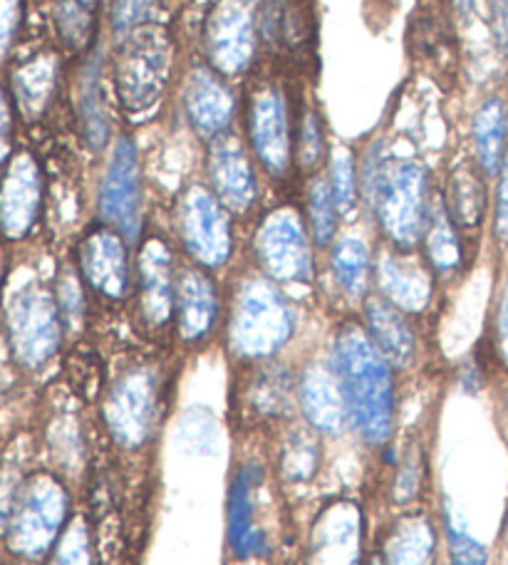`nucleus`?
<instances>
[{
	"label": "nucleus",
	"mask_w": 508,
	"mask_h": 565,
	"mask_svg": "<svg viewBox=\"0 0 508 565\" xmlns=\"http://www.w3.org/2000/svg\"><path fill=\"white\" fill-rule=\"evenodd\" d=\"M308 565H364V511L352 499H332L322 503L313 516Z\"/></svg>",
	"instance_id": "obj_12"
},
{
	"label": "nucleus",
	"mask_w": 508,
	"mask_h": 565,
	"mask_svg": "<svg viewBox=\"0 0 508 565\" xmlns=\"http://www.w3.org/2000/svg\"><path fill=\"white\" fill-rule=\"evenodd\" d=\"M3 154H6V147H3V139H0V161H3Z\"/></svg>",
	"instance_id": "obj_50"
},
{
	"label": "nucleus",
	"mask_w": 508,
	"mask_h": 565,
	"mask_svg": "<svg viewBox=\"0 0 508 565\" xmlns=\"http://www.w3.org/2000/svg\"><path fill=\"white\" fill-rule=\"evenodd\" d=\"M338 218H340V209L335 204L330 184L325 179H315L308 194V228L315 246L328 248L335 244Z\"/></svg>",
	"instance_id": "obj_33"
},
{
	"label": "nucleus",
	"mask_w": 508,
	"mask_h": 565,
	"mask_svg": "<svg viewBox=\"0 0 508 565\" xmlns=\"http://www.w3.org/2000/svg\"><path fill=\"white\" fill-rule=\"evenodd\" d=\"M211 65L223 75H239L251 65L256 53V25L243 0H223L213 10L207 28Z\"/></svg>",
	"instance_id": "obj_19"
},
{
	"label": "nucleus",
	"mask_w": 508,
	"mask_h": 565,
	"mask_svg": "<svg viewBox=\"0 0 508 565\" xmlns=\"http://www.w3.org/2000/svg\"><path fill=\"white\" fill-rule=\"evenodd\" d=\"M157 6L159 0H117L115 18H112V23H115V33L125 38L129 33H135V30H139L157 15Z\"/></svg>",
	"instance_id": "obj_40"
},
{
	"label": "nucleus",
	"mask_w": 508,
	"mask_h": 565,
	"mask_svg": "<svg viewBox=\"0 0 508 565\" xmlns=\"http://www.w3.org/2000/svg\"><path fill=\"white\" fill-rule=\"evenodd\" d=\"M55 454L65 469H75L85 459V439L75 417H63L55 424Z\"/></svg>",
	"instance_id": "obj_39"
},
{
	"label": "nucleus",
	"mask_w": 508,
	"mask_h": 565,
	"mask_svg": "<svg viewBox=\"0 0 508 565\" xmlns=\"http://www.w3.org/2000/svg\"><path fill=\"white\" fill-rule=\"evenodd\" d=\"M374 282L380 288L378 296L406 316H422L434 300L436 276L426 258L414 256V250L382 248L374 258Z\"/></svg>",
	"instance_id": "obj_16"
},
{
	"label": "nucleus",
	"mask_w": 508,
	"mask_h": 565,
	"mask_svg": "<svg viewBox=\"0 0 508 565\" xmlns=\"http://www.w3.org/2000/svg\"><path fill=\"white\" fill-rule=\"evenodd\" d=\"M426 449L422 439H412L406 447L394 454L388 481V499L398 511L414 509L426 489Z\"/></svg>",
	"instance_id": "obj_31"
},
{
	"label": "nucleus",
	"mask_w": 508,
	"mask_h": 565,
	"mask_svg": "<svg viewBox=\"0 0 508 565\" xmlns=\"http://www.w3.org/2000/svg\"><path fill=\"white\" fill-rule=\"evenodd\" d=\"M177 274L169 244L161 236H147L139 241V256L135 270L139 318L149 330L161 332L174 322Z\"/></svg>",
	"instance_id": "obj_15"
},
{
	"label": "nucleus",
	"mask_w": 508,
	"mask_h": 565,
	"mask_svg": "<svg viewBox=\"0 0 508 565\" xmlns=\"http://www.w3.org/2000/svg\"><path fill=\"white\" fill-rule=\"evenodd\" d=\"M296 332V310L286 292L266 276H246L233 288L229 308V348L241 362H268Z\"/></svg>",
	"instance_id": "obj_3"
},
{
	"label": "nucleus",
	"mask_w": 508,
	"mask_h": 565,
	"mask_svg": "<svg viewBox=\"0 0 508 565\" xmlns=\"http://www.w3.org/2000/svg\"><path fill=\"white\" fill-rule=\"evenodd\" d=\"M506 424H508V397H506Z\"/></svg>",
	"instance_id": "obj_51"
},
{
	"label": "nucleus",
	"mask_w": 508,
	"mask_h": 565,
	"mask_svg": "<svg viewBox=\"0 0 508 565\" xmlns=\"http://www.w3.org/2000/svg\"><path fill=\"white\" fill-rule=\"evenodd\" d=\"M476 164L486 177H499L506 161V139H508V107L501 95L486 97L474 115L472 125Z\"/></svg>",
	"instance_id": "obj_29"
},
{
	"label": "nucleus",
	"mask_w": 508,
	"mask_h": 565,
	"mask_svg": "<svg viewBox=\"0 0 508 565\" xmlns=\"http://www.w3.org/2000/svg\"><path fill=\"white\" fill-rule=\"evenodd\" d=\"M129 246V241L105 221L87 228L77 244V274L85 288L109 302L127 300L135 290Z\"/></svg>",
	"instance_id": "obj_10"
},
{
	"label": "nucleus",
	"mask_w": 508,
	"mask_h": 565,
	"mask_svg": "<svg viewBox=\"0 0 508 565\" xmlns=\"http://www.w3.org/2000/svg\"><path fill=\"white\" fill-rule=\"evenodd\" d=\"M43 206V179L28 154L13 159L0 184V234L10 241L25 238L33 231Z\"/></svg>",
	"instance_id": "obj_22"
},
{
	"label": "nucleus",
	"mask_w": 508,
	"mask_h": 565,
	"mask_svg": "<svg viewBox=\"0 0 508 565\" xmlns=\"http://www.w3.org/2000/svg\"><path fill=\"white\" fill-rule=\"evenodd\" d=\"M211 191L231 214H248L258 199V179L248 151L236 137L221 135L209 151Z\"/></svg>",
	"instance_id": "obj_21"
},
{
	"label": "nucleus",
	"mask_w": 508,
	"mask_h": 565,
	"mask_svg": "<svg viewBox=\"0 0 508 565\" xmlns=\"http://www.w3.org/2000/svg\"><path fill=\"white\" fill-rule=\"evenodd\" d=\"M177 234L197 266L219 270L233 256L231 211L207 186H189L177 204Z\"/></svg>",
	"instance_id": "obj_8"
},
{
	"label": "nucleus",
	"mask_w": 508,
	"mask_h": 565,
	"mask_svg": "<svg viewBox=\"0 0 508 565\" xmlns=\"http://www.w3.org/2000/svg\"><path fill=\"white\" fill-rule=\"evenodd\" d=\"M330 268L345 298L362 300L368 298L370 280L374 274V260L370 246L360 236H340L330 246Z\"/></svg>",
	"instance_id": "obj_30"
},
{
	"label": "nucleus",
	"mask_w": 508,
	"mask_h": 565,
	"mask_svg": "<svg viewBox=\"0 0 508 565\" xmlns=\"http://www.w3.org/2000/svg\"><path fill=\"white\" fill-rule=\"evenodd\" d=\"M330 365L348 402L350 429L372 451L392 447L398 429L394 367L358 322H345L335 332Z\"/></svg>",
	"instance_id": "obj_1"
},
{
	"label": "nucleus",
	"mask_w": 508,
	"mask_h": 565,
	"mask_svg": "<svg viewBox=\"0 0 508 565\" xmlns=\"http://www.w3.org/2000/svg\"><path fill=\"white\" fill-rule=\"evenodd\" d=\"M278 477L273 471V459L251 451L236 461L231 471L226 497V543L231 556L239 563L266 561L276 551L271 521L273 497H276Z\"/></svg>",
	"instance_id": "obj_5"
},
{
	"label": "nucleus",
	"mask_w": 508,
	"mask_h": 565,
	"mask_svg": "<svg viewBox=\"0 0 508 565\" xmlns=\"http://www.w3.org/2000/svg\"><path fill=\"white\" fill-rule=\"evenodd\" d=\"M184 107L191 127L201 137L216 139L231 125L236 99H233L231 89L223 85V79L216 77V73H211L207 67H197L184 89Z\"/></svg>",
	"instance_id": "obj_26"
},
{
	"label": "nucleus",
	"mask_w": 508,
	"mask_h": 565,
	"mask_svg": "<svg viewBox=\"0 0 508 565\" xmlns=\"http://www.w3.org/2000/svg\"><path fill=\"white\" fill-rule=\"evenodd\" d=\"M364 565H384V563H382V558H380V553L374 551V556H370L368 561H364Z\"/></svg>",
	"instance_id": "obj_48"
},
{
	"label": "nucleus",
	"mask_w": 508,
	"mask_h": 565,
	"mask_svg": "<svg viewBox=\"0 0 508 565\" xmlns=\"http://www.w3.org/2000/svg\"><path fill=\"white\" fill-rule=\"evenodd\" d=\"M322 129H320V119L318 115L308 113L300 125V139H298V159L303 169H313L318 167V161L322 159Z\"/></svg>",
	"instance_id": "obj_41"
},
{
	"label": "nucleus",
	"mask_w": 508,
	"mask_h": 565,
	"mask_svg": "<svg viewBox=\"0 0 508 565\" xmlns=\"http://www.w3.org/2000/svg\"><path fill=\"white\" fill-rule=\"evenodd\" d=\"M251 139L256 157L273 179H283L293 164L288 107L278 87H266L253 97Z\"/></svg>",
	"instance_id": "obj_20"
},
{
	"label": "nucleus",
	"mask_w": 508,
	"mask_h": 565,
	"mask_svg": "<svg viewBox=\"0 0 508 565\" xmlns=\"http://www.w3.org/2000/svg\"><path fill=\"white\" fill-rule=\"evenodd\" d=\"M494 236L501 246L508 248V154H506V161L499 171V189H496Z\"/></svg>",
	"instance_id": "obj_43"
},
{
	"label": "nucleus",
	"mask_w": 508,
	"mask_h": 565,
	"mask_svg": "<svg viewBox=\"0 0 508 565\" xmlns=\"http://www.w3.org/2000/svg\"><path fill=\"white\" fill-rule=\"evenodd\" d=\"M424 258L436 278H452L462 274L466 266V241L459 226L446 214L442 199H434L430 224H426L424 238Z\"/></svg>",
	"instance_id": "obj_28"
},
{
	"label": "nucleus",
	"mask_w": 508,
	"mask_h": 565,
	"mask_svg": "<svg viewBox=\"0 0 508 565\" xmlns=\"http://www.w3.org/2000/svg\"><path fill=\"white\" fill-rule=\"evenodd\" d=\"M99 216L129 244L141 241V167L135 141L121 137L99 189Z\"/></svg>",
	"instance_id": "obj_14"
},
{
	"label": "nucleus",
	"mask_w": 508,
	"mask_h": 565,
	"mask_svg": "<svg viewBox=\"0 0 508 565\" xmlns=\"http://www.w3.org/2000/svg\"><path fill=\"white\" fill-rule=\"evenodd\" d=\"M364 201L392 248L414 250L422 244L434 206L430 174L414 159H392L374 147L364 164Z\"/></svg>",
	"instance_id": "obj_2"
},
{
	"label": "nucleus",
	"mask_w": 508,
	"mask_h": 565,
	"mask_svg": "<svg viewBox=\"0 0 508 565\" xmlns=\"http://www.w3.org/2000/svg\"><path fill=\"white\" fill-rule=\"evenodd\" d=\"M169 45L155 30H135L117 55V89L129 109H145L159 99L167 83Z\"/></svg>",
	"instance_id": "obj_13"
},
{
	"label": "nucleus",
	"mask_w": 508,
	"mask_h": 565,
	"mask_svg": "<svg viewBox=\"0 0 508 565\" xmlns=\"http://www.w3.org/2000/svg\"><path fill=\"white\" fill-rule=\"evenodd\" d=\"M236 419L251 431L276 429L298 419V372L278 362L253 365L239 387Z\"/></svg>",
	"instance_id": "obj_11"
},
{
	"label": "nucleus",
	"mask_w": 508,
	"mask_h": 565,
	"mask_svg": "<svg viewBox=\"0 0 508 565\" xmlns=\"http://www.w3.org/2000/svg\"><path fill=\"white\" fill-rule=\"evenodd\" d=\"M55 83V65L50 60H35L15 75V95L25 113H38L47 103Z\"/></svg>",
	"instance_id": "obj_35"
},
{
	"label": "nucleus",
	"mask_w": 508,
	"mask_h": 565,
	"mask_svg": "<svg viewBox=\"0 0 508 565\" xmlns=\"http://www.w3.org/2000/svg\"><path fill=\"white\" fill-rule=\"evenodd\" d=\"M55 300L63 316L65 330H75L83 326L87 312V298H85V282L80 278L77 270H63L55 286Z\"/></svg>",
	"instance_id": "obj_38"
},
{
	"label": "nucleus",
	"mask_w": 508,
	"mask_h": 565,
	"mask_svg": "<svg viewBox=\"0 0 508 565\" xmlns=\"http://www.w3.org/2000/svg\"><path fill=\"white\" fill-rule=\"evenodd\" d=\"M491 38L499 55L508 60V0H491Z\"/></svg>",
	"instance_id": "obj_44"
},
{
	"label": "nucleus",
	"mask_w": 508,
	"mask_h": 565,
	"mask_svg": "<svg viewBox=\"0 0 508 565\" xmlns=\"http://www.w3.org/2000/svg\"><path fill=\"white\" fill-rule=\"evenodd\" d=\"M322 437L300 417L283 424L273 447V471L281 487H310L322 467Z\"/></svg>",
	"instance_id": "obj_24"
},
{
	"label": "nucleus",
	"mask_w": 508,
	"mask_h": 565,
	"mask_svg": "<svg viewBox=\"0 0 508 565\" xmlns=\"http://www.w3.org/2000/svg\"><path fill=\"white\" fill-rule=\"evenodd\" d=\"M8 345L20 367L40 370L57 355L65 322L55 292L43 286L20 288L6 312Z\"/></svg>",
	"instance_id": "obj_7"
},
{
	"label": "nucleus",
	"mask_w": 508,
	"mask_h": 565,
	"mask_svg": "<svg viewBox=\"0 0 508 565\" xmlns=\"http://www.w3.org/2000/svg\"><path fill=\"white\" fill-rule=\"evenodd\" d=\"M6 122H8L6 107H3V99H0V132H3V129H6Z\"/></svg>",
	"instance_id": "obj_47"
},
{
	"label": "nucleus",
	"mask_w": 508,
	"mask_h": 565,
	"mask_svg": "<svg viewBox=\"0 0 508 565\" xmlns=\"http://www.w3.org/2000/svg\"><path fill=\"white\" fill-rule=\"evenodd\" d=\"M504 543H506V551H508V513H506V526H504Z\"/></svg>",
	"instance_id": "obj_49"
},
{
	"label": "nucleus",
	"mask_w": 508,
	"mask_h": 565,
	"mask_svg": "<svg viewBox=\"0 0 508 565\" xmlns=\"http://www.w3.org/2000/svg\"><path fill=\"white\" fill-rule=\"evenodd\" d=\"M313 236L298 211L278 209L261 221L253 238L261 274L278 286H305L315 274Z\"/></svg>",
	"instance_id": "obj_9"
},
{
	"label": "nucleus",
	"mask_w": 508,
	"mask_h": 565,
	"mask_svg": "<svg viewBox=\"0 0 508 565\" xmlns=\"http://www.w3.org/2000/svg\"><path fill=\"white\" fill-rule=\"evenodd\" d=\"M298 417L322 439L350 429V412L338 375L328 362H310L298 372Z\"/></svg>",
	"instance_id": "obj_18"
},
{
	"label": "nucleus",
	"mask_w": 508,
	"mask_h": 565,
	"mask_svg": "<svg viewBox=\"0 0 508 565\" xmlns=\"http://www.w3.org/2000/svg\"><path fill=\"white\" fill-rule=\"evenodd\" d=\"M50 556V565H95V546L85 519L70 521Z\"/></svg>",
	"instance_id": "obj_37"
},
{
	"label": "nucleus",
	"mask_w": 508,
	"mask_h": 565,
	"mask_svg": "<svg viewBox=\"0 0 508 565\" xmlns=\"http://www.w3.org/2000/svg\"><path fill=\"white\" fill-rule=\"evenodd\" d=\"M380 558L384 565H436L440 553V529L426 509L400 511L380 541Z\"/></svg>",
	"instance_id": "obj_23"
},
{
	"label": "nucleus",
	"mask_w": 508,
	"mask_h": 565,
	"mask_svg": "<svg viewBox=\"0 0 508 565\" xmlns=\"http://www.w3.org/2000/svg\"><path fill=\"white\" fill-rule=\"evenodd\" d=\"M77 109L80 119H83L85 139L95 149L105 147L109 139V119L99 89V60H93V63L85 65L83 70V77H80L77 87Z\"/></svg>",
	"instance_id": "obj_32"
},
{
	"label": "nucleus",
	"mask_w": 508,
	"mask_h": 565,
	"mask_svg": "<svg viewBox=\"0 0 508 565\" xmlns=\"http://www.w3.org/2000/svg\"><path fill=\"white\" fill-rule=\"evenodd\" d=\"M494 355L499 365L508 370V276L499 292V302H496V318H494Z\"/></svg>",
	"instance_id": "obj_42"
},
{
	"label": "nucleus",
	"mask_w": 508,
	"mask_h": 565,
	"mask_svg": "<svg viewBox=\"0 0 508 565\" xmlns=\"http://www.w3.org/2000/svg\"><path fill=\"white\" fill-rule=\"evenodd\" d=\"M15 13H13V0H0V53L8 47L10 33H13Z\"/></svg>",
	"instance_id": "obj_45"
},
{
	"label": "nucleus",
	"mask_w": 508,
	"mask_h": 565,
	"mask_svg": "<svg viewBox=\"0 0 508 565\" xmlns=\"http://www.w3.org/2000/svg\"><path fill=\"white\" fill-rule=\"evenodd\" d=\"M454 8L462 18H469L476 10V0H454Z\"/></svg>",
	"instance_id": "obj_46"
},
{
	"label": "nucleus",
	"mask_w": 508,
	"mask_h": 565,
	"mask_svg": "<svg viewBox=\"0 0 508 565\" xmlns=\"http://www.w3.org/2000/svg\"><path fill=\"white\" fill-rule=\"evenodd\" d=\"M221 318V290L211 270L197 264L179 268L174 296V328L187 348L203 345Z\"/></svg>",
	"instance_id": "obj_17"
},
{
	"label": "nucleus",
	"mask_w": 508,
	"mask_h": 565,
	"mask_svg": "<svg viewBox=\"0 0 508 565\" xmlns=\"http://www.w3.org/2000/svg\"><path fill=\"white\" fill-rule=\"evenodd\" d=\"M444 541L449 551V565H489V548L474 539L449 511H444Z\"/></svg>",
	"instance_id": "obj_36"
},
{
	"label": "nucleus",
	"mask_w": 508,
	"mask_h": 565,
	"mask_svg": "<svg viewBox=\"0 0 508 565\" xmlns=\"http://www.w3.org/2000/svg\"><path fill=\"white\" fill-rule=\"evenodd\" d=\"M484 171L479 164H472V161H462L449 171V179H446V189L442 196V204L446 214L459 226L462 234L466 231H479L486 209H489V191H486Z\"/></svg>",
	"instance_id": "obj_27"
},
{
	"label": "nucleus",
	"mask_w": 508,
	"mask_h": 565,
	"mask_svg": "<svg viewBox=\"0 0 508 565\" xmlns=\"http://www.w3.org/2000/svg\"><path fill=\"white\" fill-rule=\"evenodd\" d=\"M73 521V497L55 471L28 473L6 526L8 548L20 558L40 561L53 553Z\"/></svg>",
	"instance_id": "obj_6"
},
{
	"label": "nucleus",
	"mask_w": 508,
	"mask_h": 565,
	"mask_svg": "<svg viewBox=\"0 0 508 565\" xmlns=\"http://www.w3.org/2000/svg\"><path fill=\"white\" fill-rule=\"evenodd\" d=\"M169 409V382L155 365H131L107 387L99 407L102 429L115 449L147 451L157 441Z\"/></svg>",
	"instance_id": "obj_4"
},
{
	"label": "nucleus",
	"mask_w": 508,
	"mask_h": 565,
	"mask_svg": "<svg viewBox=\"0 0 508 565\" xmlns=\"http://www.w3.org/2000/svg\"><path fill=\"white\" fill-rule=\"evenodd\" d=\"M362 328L394 370H410L414 365L416 352H420L416 330L410 316L394 308L390 300L382 296L364 298Z\"/></svg>",
	"instance_id": "obj_25"
},
{
	"label": "nucleus",
	"mask_w": 508,
	"mask_h": 565,
	"mask_svg": "<svg viewBox=\"0 0 508 565\" xmlns=\"http://www.w3.org/2000/svg\"><path fill=\"white\" fill-rule=\"evenodd\" d=\"M328 184L335 196V204L340 209V216H350L352 211L358 209L360 201V177L350 149H335V154L330 159Z\"/></svg>",
	"instance_id": "obj_34"
}]
</instances>
